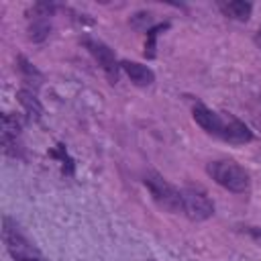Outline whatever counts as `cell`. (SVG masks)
Wrapping results in <instances>:
<instances>
[{"label": "cell", "mask_w": 261, "mask_h": 261, "mask_svg": "<svg viewBox=\"0 0 261 261\" xmlns=\"http://www.w3.org/2000/svg\"><path fill=\"white\" fill-rule=\"evenodd\" d=\"M255 45L261 49V27L257 29V33H255Z\"/></svg>", "instance_id": "obj_15"}, {"label": "cell", "mask_w": 261, "mask_h": 261, "mask_svg": "<svg viewBox=\"0 0 261 261\" xmlns=\"http://www.w3.org/2000/svg\"><path fill=\"white\" fill-rule=\"evenodd\" d=\"M82 43H84V47L90 51V55L98 61V65H100L102 71L106 73L108 82H110V84H116V82H118V73H120V61L116 59L114 51H112L106 43H102V41H98V39H92V37H84Z\"/></svg>", "instance_id": "obj_6"}, {"label": "cell", "mask_w": 261, "mask_h": 261, "mask_svg": "<svg viewBox=\"0 0 261 261\" xmlns=\"http://www.w3.org/2000/svg\"><path fill=\"white\" fill-rule=\"evenodd\" d=\"M220 8L224 14H228L230 18L237 20H249L251 12H253V4L245 2V0H230V2H220Z\"/></svg>", "instance_id": "obj_9"}, {"label": "cell", "mask_w": 261, "mask_h": 261, "mask_svg": "<svg viewBox=\"0 0 261 261\" xmlns=\"http://www.w3.org/2000/svg\"><path fill=\"white\" fill-rule=\"evenodd\" d=\"M29 37L33 39V41H43V39H47V35H49V22H47V16H35V20H33V24H31V29H29Z\"/></svg>", "instance_id": "obj_12"}, {"label": "cell", "mask_w": 261, "mask_h": 261, "mask_svg": "<svg viewBox=\"0 0 261 261\" xmlns=\"http://www.w3.org/2000/svg\"><path fill=\"white\" fill-rule=\"evenodd\" d=\"M2 239L14 261H41L39 249L22 234V230L10 216L2 218Z\"/></svg>", "instance_id": "obj_3"}, {"label": "cell", "mask_w": 261, "mask_h": 261, "mask_svg": "<svg viewBox=\"0 0 261 261\" xmlns=\"http://www.w3.org/2000/svg\"><path fill=\"white\" fill-rule=\"evenodd\" d=\"M181 214L190 220H206L214 214V204L200 188H181Z\"/></svg>", "instance_id": "obj_5"}, {"label": "cell", "mask_w": 261, "mask_h": 261, "mask_svg": "<svg viewBox=\"0 0 261 261\" xmlns=\"http://www.w3.org/2000/svg\"><path fill=\"white\" fill-rule=\"evenodd\" d=\"M247 234H249L253 241L261 243V228H259V226H249V228H247Z\"/></svg>", "instance_id": "obj_14"}, {"label": "cell", "mask_w": 261, "mask_h": 261, "mask_svg": "<svg viewBox=\"0 0 261 261\" xmlns=\"http://www.w3.org/2000/svg\"><path fill=\"white\" fill-rule=\"evenodd\" d=\"M18 100H20V104L24 106V110H27V114H29L31 120H39V118H41L43 106H41V102L37 100V96H35L33 90L22 88V90L18 92Z\"/></svg>", "instance_id": "obj_10"}, {"label": "cell", "mask_w": 261, "mask_h": 261, "mask_svg": "<svg viewBox=\"0 0 261 261\" xmlns=\"http://www.w3.org/2000/svg\"><path fill=\"white\" fill-rule=\"evenodd\" d=\"M192 116H194L196 124L202 130H206L208 135L218 137L222 141H228V143H234V145H243V143H249L253 139L251 128L243 120H239V118H234L230 114H220V112H216V110H212V108H208V106H204L200 102L194 104Z\"/></svg>", "instance_id": "obj_1"}, {"label": "cell", "mask_w": 261, "mask_h": 261, "mask_svg": "<svg viewBox=\"0 0 261 261\" xmlns=\"http://www.w3.org/2000/svg\"><path fill=\"white\" fill-rule=\"evenodd\" d=\"M169 29V22H161V24H155L151 31H147V41H145V51H143V55L147 57V59H153L155 57V41H157V37H159V33L161 31H167Z\"/></svg>", "instance_id": "obj_11"}, {"label": "cell", "mask_w": 261, "mask_h": 261, "mask_svg": "<svg viewBox=\"0 0 261 261\" xmlns=\"http://www.w3.org/2000/svg\"><path fill=\"white\" fill-rule=\"evenodd\" d=\"M120 69H122V71L130 77V82H133L135 86H139V88H147V86H151V84L155 82L153 69L147 67V65H143V63L124 59V61H120Z\"/></svg>", "instance_id": "obj_8"}, {"label": "cell", "mask_w": 261, "mask_h": 261, "mask_svg": "<svg viewBox=\"0 0 261 261\" xmlns=\"http://www.w3.org/2000/svg\"><path fill=\"white\" fill-rule=\"evenodd\" d=\"M130 24L137 31H151L153 29V14L151 12H137L135 16H130Z\"/></svg>", "instance_id": "obj_13"}, {"label": "cell", "mask_w": 261, "mask_h": 261, "mask_svg": "<svg viewBox=\"0 0 261 261\" xmlns=\"http://www.w3.org/2000/svg\"><path fill=\"white\" fill-rule=\"evenodd\" d=\"M18 137H20V122L10 112L2 114V149L10 157H20L18 153Z\"/></svg>", "instance_id": "obj_7"}, {"label": "cell", "mask_w": 261, "mask_h": 261, "mask_svg": "<svg viewBox=\"0 0 261 261\" xmlns=\"http://www.w3.org/2000/svg\"><path fill=\"white\" fill-rule=\"evenodd\" d=\"M143 184L149 188L151 192V198L165 210L169 212H175V214H181V190L171 186L163 175L155 173V171H149L145 173L143 177Z\"/></svg>", "instance_id": "obj_4"}, {"label": "cell", "mask_w": 261, "mask_h": 261, "mask_svg": "<svg viewBox=\"0 0 261 261\" xmlns=\"http://www.w3.org/2000/svg\"><path fill=\"white\" fill-rule=\"evenodd\" d=\"M206 173L224 190L232 194H245L251 188L249 171L232 159H214L206 165Z\"/></svg>", "instance_id": "obj_2"}]
</instances>
